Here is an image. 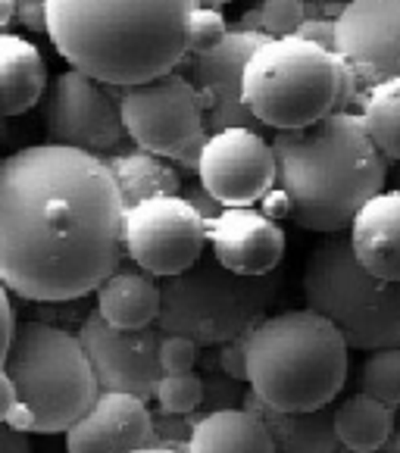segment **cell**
<instances>
[{"instance_id": "obj_38", "label": "cell", "mask_w": 400, "mask_h": 453, "mask_svg": "<svg viewBox=\"0 0 400 453\" xmlns=\"http://www.w3.org/2000/svg\"><path fill=\"white\" fill-rule=\"evenodd\" d=\"M126 453H188L185 447L179 444H166V441H154V444H144V447H135V450Z\"/></svg>"}, {"instance_id": "obj_19", "label": "cell", "mask_w": 400, "mask_h": 453, "mask_svg": "<svg viewBox=\"0 0 400 453\" xmlns=\"http://www.w3.org/2000/svg\"><path fill=\"white\" fill-rule=\"evenodd\" d=\"M244 407L254 410L263 419V426L269 428L275 453H338L341 450L338 432H335V403L319 410H279L247 388Z\"/></svg>"}, {"instance_id": "obj_43", "label": "cell", "mask_w": 400, "mask_h": 453, "mask_svg": "<svg viewBox=\"0 0 400 453\" xmlns=\"http://www.w3.org/2000/svg\"><path fill=\"white\" fill-rule=\"evenodd\" d=\"M16 4H44V0H16Z\"/></svg>"}, {"instance_id": "obj_31", "label": "cell", "mask_w": 400, "mask_h": 453, "mask_svg": "<svg viewBox=\"0 0 400 453\" xmlns=\"http://www.w3.org/2000/svg\"><path fill=\"white\" fill-rule=\"evenodd\" d=\"M157 357H160L163 372H194V366L200 363V347L185 334L163 332Z\"/></svg>"}, {"instance_id": "obj_39", "label": "cell", "mask_w": 400, "mask_h": 453, "mask_svg": "<svg viewBox=\"0 0 400 453\" xmlns=\"http://www.w3.org/2000/svg\"><path fill=\"white\" fill-rule=\"evenodd\" d=\"M16 0H0V32H7V26L16 19Z\"/></svg>"}, {"instance_id": "obj_16", "label": "cell", "mask_w": 400, "mask_h": 453, "mask_svg": "<svg viewBox=\"0 0 400 453\" xmlns=\"http://www.w3.org/2000/svg\"><path fill=\"white\" fill-rule=\"evenodd\" d=\"M207 244L226 269L241 275L275 273L285 257V228L254 207H222L207 219Z\"/></svg>"}, {"instance_id": "obj_27", "label": "cell", "mask_w": 400, "mask_h": 453, "mask_svg": "<svg viewBox=\"0 0 400 453\" xmlns=\"http://www.w3.org/2000/svg\"><path fill=\"white\" fill-rule=\"evenodd\" d=\"M157 410L166 416H191L204 403V375L163 372L154 388Z\"/></svg>"}, {"instance_id": "obj_35", "label": "cell", "mask_w": 400, "mask_h": 453, "mask_svg": "<svg viewBox=\"0 0 400 453\" xmlns=\"http://www.w3.org/2000/svg\"><path fill=\"white\" fill-rule=\"evenodd\" d=\"M0 453H32V434L0 422Z\"/></svg>"}, {"instance_id": "obj_1", "label": "cell", "mask_w": 400, "mask_h": 453, "mask_svg": "<svg viewBox=\"0 0 400 453\" xmlns=\"http://www.w3.org/2000/svg\"><path fill=\"white\" fill-rule=\"evenodd\" d=\"M126 200L104 157L28 144L0 160V281L28 303H73L122 266Z\"/></svg>"}, {"instance_id": "obj_12", "label": "cell", "mask_w": 400, "mask_h": 453, "mask_svg": "<svg viewBox=\"0 0 400 453\" xmlns=\"http://www.w3.org/2000/svg\"><path fill=\"white\" fill-rule=\"evenodd\" d=\"M197 179L219 207H254L279 185L273 141L263 128L232 126L210 132L197 157Z\"/></svg>"}, {"instance_id": "obj_33", "label": "cell", "mask_w": 400, "mask_h": 453, "mask_svg": "<svg viewBox=\"0 0 400 453\" xmlns=\"http://www.w3.org/2000/svg\"><path fill=\"white\" fill-rule=\"evenodd\" d=\"M16 328H19V322H16V310H13V291L0 281V369H4V363H7V354L16 338Z\"/></svg>"}, {"instance_id": "obj_6", "label": "cell", "mask_w": 400, "mask_h": 453, "mask_svg": "<svg viewBox=\"0 0 400 453\" xmlns=\"http://www.w3.org/2000/svg\"><path fill=\"white\" fill-rule=\"evenodd\" d=\"M4 369L16 385L10 426L28 434H66L100 394L79 334L54 322H22Z\"/></svg>"}, {"instance_id": "obj_3", "label": "cell", "mask_w": 400, "mask_h": 453, "mask_svg": "<svg viewBox=\"0 0 400 453\" xmlns=\"http://www.w3.org/2000/svg\"><path fill=\"white\" fill-rule=\"evenodd\" d=\"M279 191L288 216L307 232H347L357 210L388 185V160L360 113L335 110L319 122L273 134Z\"/></svg>"}, {"instance_id": "obj_2", "label": "cell", "mask_w": 400, "mask_h": 453, "mask_svg": "<svg viewBox=\"0 0 400 453\" xmlns=\"http://www.w3.org/2000/svg\"><path fill=\"white\" fill-rule=\"evenodd\" d=\"M197 0H44L47 38L73 69L126 88L188 60Z\"/></svg>"}, {"instance_id": "obj_42", "label": "cell", "mask_w": 400, "mask_h": 453, "mask_svg": "<svg viewBox=\"0 0 400 453\" xmlns=\"http://www.w3.org/2000/svg\"><path fill=\"white\" fill-rule=\"evenodd\" d=\"M197 4H210V7H222V4H228V0H197Z\"/></svg>"}, {"instance_id": "obj_15", "label": "cell", "mask_w": 400, "mask_h": 453, "mask_svg": "<svg viewBox=\"0 0 400 453\" xmlns=\"http://www.w3.org/2000/svg\"><path fill=\"white\" fill-rule=\"evenodd\" d=\"M266 41L263 32L254 28H232L219 44L191 54V75L204 110H207V128L219 132V128L247 126V128H263L244 104V69L247 60L257 47Z\"/></svg>"}, {"instance_id": "obj_26", "label": "cell", "mask_w": 400, "mask_h": 453, "mask_svg": "<svg viewBox=\"0 0 400 453\" xmlns=\"http://www.w3.org/2000/svg\"><path fill=\"white\" fill-rule=\"evenodd\" d=\"M360 391L394 410L400 407V347L369 350L360 366Z\"/></svg>"}, {"instance_id": "obj_17", "label": "cell", "mask_w": 400, "mask_h": 453, "mask_svg": "<svg viewBox=\"0 0 400 453\" xmlns=\"http://www.w3.org/2000/svg\"><path fill=\"white\" fill-rule=\"evenodd\" d=\"M154 441V413L144 397L100 391L91 410L66 432V453H126Z\"/></svg>"}, {"instance_id": "obj_4", "label": "cell", "mask_w": 400, "mask_h": 453, "mask_svg": "<svg viewBox=\"0 0 400 453\" xmlns=\"http://www.w3.org/2000/svg\"><path fill=\"white\" fill-rule=\"evenodd\" d=\"M347 341L316 310L266 316L247 344V385L279 410H319L347 381Z\"/></svg>"}, {"instance_id": "obj_21", "label": "cell", "mask_w": 400, "mask_h": 453, "mask_svg": "<svg viewBox=\"0 0 400 453\" xmlns=\"http://www.w3.org/2000/svg\"><path fill=\"white\" fill-rule=\"evenodd\" d=\"M188 453H275L273 434L247 407L210 410L191 422Z\"/></svg>"}, {"instance_id": "obj_24", "label": "cell", "mask_w": 400, "mask_h": 453, "mask_svg": "<svg viewBox=\"0 0 400 453\" xmlns=\"http://www.w3.org/2000/svg\"><path fill=\"white\" fill-rule=\"evenodd\" d=\"M335 432H338L341 447H347V450H379L397 432L394 428V407L369 397L366 391H357L341 403H335Z\"/></svg>"}, {"instance_id": "obj_25", "label": "cell", "mask_w": 400, "mask_h": 453, "mask_svg": "<svg viewBox=\"0 0 400 453\" xmlns=\"http://www.w3.org/2000/svg\"><path fill=\"white\" fill-rule=\"evenodd\" d=\"M360 119L373 144L388 163H400V75L366 88Z\"/></svg>"}, {"instance_id": "obj_29", "label": "cell", "mask_w": 400, "mask_h": 453, "mask_svg": "<svg viewBox=\"0 0 400 453\" xmlns=\"http://www.w3.org/2000/svg\"><path fill=\"white\" fill-rule=\"evenodd\" d=\"M232 32L222 16L219 7H210V4H197L191 13V22H188V57L207 50V47L219 44L226 35Z\"/></svg>"}, {"instance_id": "obj_36", "label": "cell", "mask_w": 400, "mask_h": 453, "mask_svg": "<svg viewBox=\"0 0 400 453\" xmlns=\"http://www.w3.org/2000/svg\"><path fill=\"white\" fill-rule=\"evenodd\" d=\"M185 197L191 200V207L197 210V213L204 216V219H213V216L222 210V207H219V200H216L213 194L207 191V188L200 185V181H197V185H188Z\"/></svg>"}, {"instance_id": "obj_30", "label": "cell", "mask_w": 400, "mask_h": 453, "mask_svg": "<svg viewBox=\"0 0 400 453\" xmlns=\"http://www.w3.org/2000/svg\"><path fill=\"white\" fill-rule=\"evenodd\" d=\"M244 381L232 379L222 369H213V372L204 375V403L200 410L210 413V410H228V407H244Z\"/></svg>"}, {"instance_id": "obj_32", "label": "cell", "mask_w": 400, "mask_h": 453, "mask_svg": "<svg viewBox=\"0 0 400 453\" xmlns=\"http://www.w3.org/2000/svg\"><path fill=\"white\" fill-rule=\"evenodd\" d=\"M247 344H250V332L216 347V369L238 381H247Z\"/></svg>"}, {"instance_id": "obj_9", "label": "cell", "mask_w": 400, "mask_h": 453, "mask_svg": "<svg viewBox=\"0 0 400 453\" xmlns=\"http://www.w3.org/2000/svg\"><path fill=\"white\" fill-rule=\"evenodd\" d=\"M119 107L122 126L135 147L197 169L200 147L210 138V128L204 100L185 73L173 69L157 79L119 88Z\"/></svg>"}, {"instance_id": "obj_14", "label": "cell", "mask_w": 400, "mask_h": 453, "mask_svg": "<svg viewBox=\"0 0 400 453\" xmlns=\"http://www.w3.org/2000/svg\"><path fill=\"white\" fill-rule=\"evenodd\" d=\"M335 54L360 88L400 75V0H347L335 16Z\"/></svg>"}, {"instance_id": "obj_23", "label": "cell", "mask_w": 400, "mask_h": 453, "mask_svg": "<svg viewBox=\"0 0 400 453\" xmlns=\"http://www.w3.org/2000/svg\"><path fill=\"white\" fill-rule=\"evenodd\" d=\"M110 175H113L116 188H119L122 200L138 203V200L157 197V194H179L181 179L169 160L150 154L144 147H132V150H116V154L104 157Z\"/></svg>"}, {"instance_id": "obj_37", "label": "cell", "mask_w": 400, "mask_h": 453, "mask_svg": "<svg viewBox=\"0 0 400 453\" xmlns=\"http://www.w3.org/2000/svg\"><path fill=\"white\" fill-rule=\"evenodd\" d=\"M16 410V385L7 369H0V422H10Z\"/></svg>"}, {"instance_id": "obj_41", "label": "cell", "mask_w": 400, "mask_h": 453, "mask_svg": "<svg viewBox=\"0 0 400 453\" xmlns=\"http://www.w3.org/2000/svg\"><path fill=\"white\" fill-rule=\"evenodd\" d=\"M394 179V188H400V163H397V169H394V173H388Z\"/></svg>"}, {"instance_id": "obj_5", "label": "cell", "mask_w": 400, "mask_h": 453, "mask_svg": "<svg viewBox=\"0 0 400 453\" xmlns=\"http://www.w3.org/2000/svg\"><path fill=\"white\" fill-rule=\"evenodd\" d=\"M360 94V81L335 50L313 41L266 38L244 69L247 110L273 132L304 128L335 110H350Z\"/></svg>"}, {"instance_id": "obj_11", "label": "cell", "mask_w": 400, "mask_h": 453, "mask_svg": "<svg viewBox=\"0 0 400 453\" xmlns=\"http://www.w3.org/2000/svg\"><path fill=\"white\" fill-rule=\"evenodd\" d=\"M44 134L50 144L75 147L94 157L122 150L128 132L122 126L119 88L69 66L47 88Z\"/></svg>"}, {"instance_id": "obj_20", "label": "cell", "mask_w": 400, "mask_h": 453, "mask_svg": "<svg viewBox=\"0 0 400 453\" xmlns=\"http://www.w3.org/2000/svg\"><path fill=\"white\" fill-rule=\"evenodd\" d=\"M94 294H97L94 310L100 319L116 328H147L160 319V281L135 263H122L113 275L100 281Z\"/></svg>"}, {"instance_id": "obj_40", "label": "cell", "mask_w": 400, "mask_h": 453, "mask_svg": "<svg viewBox=\"0 0 400 453\" xmlns=\"http://www.w3.org/2000/svg\"><path fill=\"white\" fill-rule=\"evenodd\" d=\"M338 453H360V450H347V447H341ZM366 453H400V432H394L391 438H388V444H381L379 450H366Z\"/></svg>"}, {"instance_id": "obj_28", "label": "cell", "mask_w": 400, "mask_h": 453, "mask_svg": "<svg viewBox=\"0 0 400 453\" xmlns=\"http://www.w3.org/2000/svg\"><path fill=\"white\" fill-rule=\"evenodd\" d=\"M260 32L266 38H291L310 19L307 0H260Z\"/></svg>"}, {"instance_id": "obj_13", "label": "cell", "mask_w": 400, "mask_h": 453, "mask_svg": "<svg viewBox=\"0 0 400 453\" xmlns=\"http://www.w3.org/2000/svg\"><path fill=\"white\" fill-rule=\"evenodd\" d=\"M79 341L85 347L100 391H122L150 400L160 381V326L116 328L100 319L97 310L79 322Z\"/></svg>"}, {"instance_id": "obj_34", "label": "cell", "mask_w": 400, "mask_h": 453, "mask_svg": "<svg viewBox=\"0 0 400 453\" xmlns=\"http://www.w3.org/2000/svg\"><path fill=\"white\" fill-rule=\"evenodd\" d=\"M300 38L313 41V44L326 47V50H335V19H319V16H310L304 26H300Z\"/></svg>"}, {"instance_id": "obj_18", "label": "cell", "mask_w": 400, "mask_h": 453, "mask_svg": "<svg viewBox=\"0 0 400 453\" xmlns=\"http://www.w3.org/2000/svg\"><path fill=\"white\" fill-rule=\"evenodd\" d=\"M360 266L388 281H400V188H381L357 210L347 228Z\"/></svg>"}, {"instance_id": "obj_7", "label": "cell", "mask_w": 400, "mask_h": 453, "mask_svg": "<svg viewBox=\"0 0 400 453\" xmlns=\"http://www.w3.org/2000/svg\"><path fill=\"white\" fill-rule=\"evenodd\" d=\"M281 288V273L241 275L216 257H200L181 273L160 279V332L185 334L197 347H219L254 332Z\"/></svg>"}, {"instance_id": "obj_10", "label": "cell", "mask_w": 400, "mask_h": 453, "mask_svg": "<svg viewBox=\"0 0 400 453\" xmlns=\"http://www.w3.org/2000/svg\"><path fill=\"white\" fill-rule=\"evenodd\" d=\"M207 219L191 207L185 194H157V197L128 203L122 219V254L157 279L181 273L204 257Z\"/></svg>"}, {"instance_id": "obj_22", "label": "cell", "mask_w": 400, "mask_h": 453, "mask_svg": "<svg viewBox=\"0 0 400 453\" xmlns=\"http://www.w3.org/2000/svg\"><path fill=\"white\" fill-rule=\"evenodd\" d=\"M47 63L22 35L0 32V116H22L44 97Z\"/></svg>"}, {"instance_id": "obj_8", "label": "cell", "mask_w": 400, "mask_h": 453, "mask_svg": "<svg viewBox=\"0 0 400 453\" xmlns=\"http://www.w3.org/2000/svg\"><path fill=\"white\" fill-rule=\"evenodd\" d=\"M304 300L332 319L357 350L400 347V281L379 279L360 266L347 232L326 234L310 250Z\"/></svg>"}]
</instances>
